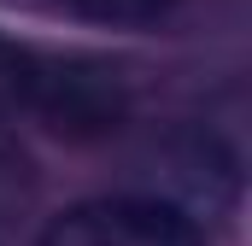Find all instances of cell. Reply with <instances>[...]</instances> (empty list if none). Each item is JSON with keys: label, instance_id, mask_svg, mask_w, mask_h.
<instances>
[{"label": "cell", "instance_id": "cell-4", "mask_svg": "<svg viewBox=\"0 0 252 246\" xmlns=\"http://www.w3.org/2000/svg\"><path fill=\"white\" fill-rule=\"evenodd\" d=\"M6 53H12V41H0V70H6Z\"/></svg>", "mask_w": 252, "mask_h": 246}, {"label": "cell", "instance_id": "cell-3", "mask_svg": "<svg viewBox=\"0 0 252 246\" xmlns=\"http://www.w3.org/2000/svg\"><path fill=\"white\" fill-rule=\"evenodd\" d=\"M82 18H100V24H153L164 18L176 0H70Z\"/></svg>", "mask_w": 252, "mask_h": 246}, {"label": "cell", "instance_id": "cell-2", "mask_svg": "<svg viewBox=\"0 0 252 246\" xmlns=\"http://www.w3.org/2000/svg\"><path fill=\"white\" fill-rule=\"evenodd\" d=\"M41 246H205V235L164 199H88L59 211Z\"/></svg>", "mask_w": 252, "mask_h": 246}, {"label": "cell", "instance_id": "cell-1", "mask_svg": "<svg viewBox=\"0 0 252 246\" xmlns=\"http://www.w3.org/2000/svg\"><path fill=\"white\" fill-rule=\"evenodd\" d=\"M0 94L70 141H100V135L124 129L129 118V82L106 59H88V53L12 47L6 70H0Z\"/></svg>", "mask_w": 252, "mask_h": 246}]
</instances>
